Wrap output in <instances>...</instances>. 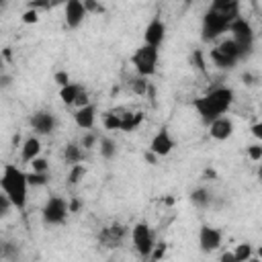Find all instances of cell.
Returning <instances> with one entry per match:
<instances>
[{"instance_id":"603a6c76","label":"cell","mask_w":262,"mask_h":262,"mask_svg":"<svg viewBox=\"0 0 262 262\" xmlns=\"http://www.w3.org/2000/svg\"><path fill=\"white\" fill-rule=\"evenodd\" d=\"M47 180H49V172H35V170L27 172L29 186H43V184H47Z\"/></svg>"},{"instance_id":"5bb4252c","label":"cell","mask_w":262,"mask_h":262,"mask_svg":"<svg viewBox=\"0 0 262 262\" xmlns=\"http://www.w3.org/2000/svg\"><path fill=\"white\" fill-rule=\"evenodd\" d=\"M164 39H166V25L156 16V18H151V23L143 31V43L160 49V45L164 43Z\"/></svg>"},{"instance_id":"f546056e","label":"cell","mask_w":262,"mask_h":262,"mask_svg":"<svg viewBox=\"0 0 262 262\" xmlns=\"http://www.w3.org/2000/svg\"><path fill=\"white\" fill-rule=\"evenodd\" d=\"M10 209H12V205H10V201H8V196L0 190V219H4V217H8V213H10Z\"/></svg>"},{"instance_id":"836d02e7","label":"cell","mask_w":262,"mask_h":262,"mask_svg":"<svg viewBox=\"0 0 262 262\" xmlns=\"http://www.w3.org/2000/svg\"><path fill=\"white\" fill-rule=\"evenodd\" d=\"M192 63H194V68H199L201 72H205V61H203V51H192Z\"/></svg>"},{"instance_id":"ab89813d","label":"cell","mask_w":262,"mask_h":262,"mask_svg":"<svg viewBox=\"0 0 262 262\" xmlns=\"http://www.w3.org/2000/svg\"><path fill=\"white\" fill-rule=\"evenodd\" d=\"M2 70H4V55L0 53V74H2Z\"/></svg>"},{"instance_id":"ba28073f","label":"cell","mask_w":262,"mask_h":262,"mask_svg":"<svg viewBox=\"0 0 262 262\" xmlns=\"http://www.w3.org/2000/svg\"><path fill=\"white\" fill-rule=\"evenodd\" d=\"M68 213H70V205L63 196H49L47 203L43 205L41 217L45 225H59L66 221Z\"/></svg>"},{"instance_id":"83f0119b","label":"cell","mask_w":262,"mask_h":262,"mask_svg":"<svg viewBox=\"0 0 262 262\" xmlns=\"http://www.w3.org/2000/svg\"><path fill=\"white\" fill-rule=\"evenodd\" d=\"M84 2V8H86V12L90 14H102L104 12V6L98 2V0H82Z\"/></svg>"},{"instance_id":"74e56055","label":"cell","mask_w":262,"mask_h":262,"mask_svg":"<svg viewBox=\"0 0 262 262\" xmlns=\"http://www.w3.org/2000/svg\"><path fill=\"white\" fill-rule=\"evenodd\" d=\"M252 133H254V137H256V139H262V125H260V123H256V125L252 127Z\"/></svg>"},{"instance_id":"f1b7e54d","label":"cell","mask_w":262,"mask_h":262,"mask_svg":"<svg viewBox=\"0 0 262 262\" xmlns=\"http://www.w3.org/2000/svg\"><path fill=\"white\" fill-rule=\"evenodd\" d=\"M29 164H31V168H33L35 172H49V164H47V160H43V158H39V156L33 158Z\"/></svg>"},{"instance_id":"5b68a950","label":"cell","mask_w":262,"mask_h":262,"mask_svg":"<svg viewBox=\"0 0 262 262\" xmlns=\"http://www.w3.org/2000/svg\"><path fill=\"white\" fill-rule=\"evenodd\" d=\"M158 47H151V45H141L135 49V53L131 55V63L137 72V76H143V78H149L156 74L158 70Z\"/></svg>"},{"instance_id":"9a60e30c","label":"cell","mask_w":262,"mask_h":262,"mask_svg":"<svg viewBox=\"0 0 262 262\" xmlns=\"http://www.w3.org/2000/svg\"><path fill=\"white\" fill-rule=\"evenodd\" d=\"M207 125H209V135L213 139H217V141H225V139H229L233 135V121L229 117H225V115L213 119Z\"/></svg>"},{"instance_id":"4fadbf2b","label":"cell","mask_w":262,"mask_h":262,"mask_svg":"<svg viewBox=\"0 0 262 262\" xmlns=\"http://www.w3.org/2000/svg\"><path fill=\"white\" fill-rule=\"evenodd\" d=\"M221 239H223V235H221V231L217 227H213V225H201V229H199V246H201V250L205 254L215 252L221 246Z\"/></svg>"},{"instance_id":"e0dca14e","label":"cell","mask_w":262,"mask_h":262,"mask_svg":"<svg viewBox=\"0 0 262 262\" xmlns=\"http://www.w3.org/2000/svg\"><path fill=\"white\" fill-rule=\"evenodd\" d=\"M41 154V141L37 135H29L25 141H23V147H20V160L25 164H29L33 158H37Z\"/></svg>"},{"instance_id":"60d3db41","label":"cell","mask_w":262,"mask_h":262,"mask_svg":"<svg viewBox=\"0 0 262 262\" xmlns=\"http://www.w3.org/2000/svg\"><path fill=\"white\" fill-rule=\"evenodd\" d=\"M6 6V0H0V8H4Z\"/></svg>"},{"instance_id":"8fae6325","label":"cell","mask_w":262,"mask_h":262,"mask_svg":"<svg viewBox=\"0 0 262 262\" xmlns=\"http://www.w3.org/2000/svg\"><path fill=\"white\" fill-rule=\"evenodd\" d=\"M129 229L125 225H119V223H113L108 227H102L100 233H98V242L104 246V248H119L123 244V239L127 237Z\"/></svg>"},{"instance_id":"30bf717a","label":"cell","mask_w":262,"mask_h":262,"mask_svg":"<svg viewBox=\"0 0 262 262\" xmlns=\"http://www.w3.org/2000/svg\"><path fill=\"white\" fill-rule=\"evenodd\" d=\"M174 145H176L174 137L170 135L168 129L162 127V129L151 137V141H149V154H151V156H158V158H164V156H168V154L174 149Z\"/></svg>"},{"instance_id":"7a4b0ae2","label":"cell","mask_w":262,"mask_h":262,"mask_svg":"<svg viewBox=\"0 0 262 262\" xmlns=\"http://www.w3.org/2000/svg\"><path fill=\"white\" fill-rule=\"evenodd\" d=\"M0 190L8 196L10 205L16 211H25L27 207V172H23L16 164H4L2 174H0Z\"/></svg>"},{"instance_id":"d4e9b609","label":"cell","mask_w":262,"mask_h":262,"mask_svg":"<svg viewBox=\"0 0 262 262\" xmlns=\"http://www.w3.org/2000/svg\"><path fill=\"white\" fill-rule=\"evenodd\" d=\"M233 260L235 262H246V260H252V246L250 244H239L233 252Z\"/></svg>"},{"instance_id":"b9f144b4","label":"cell","mask_w":262,"mask_h":262,"mask_svg":"<svg viewBox=\"0 0 262 262\" xmlns=\"http://www.w3.org/2000/svg\"><path fill=\"white\" fill-rule=\"evenodd\" d=\"M0 256H2V246H0Z\"/></svg>"},{"instance_id":"7402d4cb","label":"cell","mask_w":262,"mask_h":262,"mask_svg":"<svg viewBox=\"0 0 262 262\" xmlns=\"http://www.w3.org/2000/svg\"><path fill=\"white\" fill-rule=\"evenodd\" d=\"M98 151H100V156L104 160H113L117 156V143L113 139H108V137H102L98 141Z\"/></svg>"},{"instance_id":"6da1fadb","label":"cell","mask_w":262,"mask_h":262,"mask_svg":"<svg viewBox=\"0 0 262 262\" xmlns=\"http://www.w3.org/2000/svg\"><path fill=\"white\" fill-rule=\"evenodd\" d=\"M239 16V0H213L203 16L201 37L203 41H215L227 33L229 25Z\"/></svg>"},{"instance_id":"7c38bea8","label":"cell","mask_w":262,"mask_h":262,"mask_svg":"<svg viewBox=\"0 0 262 262\" xmlns=\"http://www.w3.org/2000/svg\"><path fill=\"white\" fill-rule=\"evenodd\" d=\"M31 127L39 135H51L57 127V119L51 111H37L31 117Z\"/></svg>"},{"instance_id":"4dcf8cb0","label":"cell","mask_w":262,"mask_h":262,"mask_svg":"<svg viewBox=\"0 0 262 262\" xmlns=\"http://www.w3.org/2000/svg\"><path fill=\"white\" fill-rule=\"evenodd\" d=\"M248 156H250L252 162H260L262 160V145L260 143H252L248 147Z\"/></svg>"},{"instance_id":"ac0fdd59","label":"cell","mask_w":262,"mask_h":262,"mask_svg":"<svg viewBox=\"0 0 262 262\" xmlns=\"http://www.w3.org/2000/svg\"><path fill=\"white\" fill-rule=\"evenodd\" d=\"M82 90H84V88H82V84L68 82L66 86H61V88H59V98H61V102H63V104H74V102H76V98H78V94H80Z\"/></svg>"},{"instance_id":"d6a6232c","label":"cell","mask_w":262,"mask_h":262,"mask_svg":"<svg viewBox=\"0 0 262 262\" xmlns=\"http://www.w3.org/2000/svg\"><path fill=\"white\" fill-rule=\"evenodd\" d=\"M53 80H55V84L61 88V86H66V84L70 82V74H68V72H63V70H59V72H55Z\"/></svg>"},{"instance_id":"484cf974","label":"cell","mask_w":262,"mask_h":262,"mask_svg":"<svg viewBox=\"0 0 262 262\" xmlns=\"http://www.w3.org/2000/svg\"><path fill=\"white\" fill-rule=\"evenodd\" d=\"M147 88H149V84H147V78L139 76V78L131 80V90H133V92H137V94H145V92H147Z\"/></svg>"},{"instance_id":"52a82bcc","label":"cell","mask_w":262,"mask_h":262,"mask_svg":"<svg viewBox=\"0 0 262 262\" xmlns=\"http://www.w3.org/2000/svg\"><path fill=\"white\" fill-rule=\"evenodd\" d=\"M131 242H133V248L137 250V254L147 260L151 256V252H154V246H156L154 229L147 223H143V221L135 223L131 227Z\"/></svg>"},{"instance_id":"44dd1931","label":"cell","mask_w":262,"mask_h":262,"mask_svg":"<svg viewBox=\"0 0 262 262\" xmlns=\"http://www.w3.org/2000/svg\"><path fill=\"white\" fill-rule=\"evenodd\" d=\"M141 119H143L141 113H125V115H121V129H119V131L129 133V131H133V129H137L139 123H141Z\"/></svg>"},{"instance_id":"8d00e7d4","label":"cell","mask_w":262,"mask_h":262,"mask_svg":"<svg viewBox=\"0 0 262 262\" xmlns=\"http://www.w3.org/2000/svg\"><path fill=\"white\" fill-rule=\"evenodd\" d=\"M10 84H12V78L6 76V74H0V90H2V88H8Z\"/></svg>"},{"instance_id":"f35d334b","label":"cell","mask_w":262,"mask_h":262,"mask_svg":"<svg viewBox=\"0 0 262 262\" xmlns=\"http://www.w3.org/2000/svg\"><path fill=\"white\" fill-rule=\"evenodd\" d=\"M221 262H235V260H233V252H225V254L221 256Z\"/></svg>"},{"instance_id":"2e32d148","label":"cell","mask_w":262,"mask_h":262,"mask_svg":"<svg viewBox=\"0 0 262 262\" xmlns=\"http://www.w3.org/2000/svg\"><path fill=\"white\" fill-rule=\"evenodd\" d=\"M94 121H96V106L92 102L84 104V106H78V111L74 113V123L80 127V129H92L94 127Z\"/></svg>"},{"instance_id":"1f68e13d","label":"cell","mask_w":262,"mask_h":262,"mask_svg":"<svg viewBox=\"0 0 262 262\" xmlns=\"http://www.w3.org/2000/svg\"><path fill=\"white\" fill-rule=\"evenodd\" d=\"M96 141H98V137H96L94 133H86V135L82 137V141H80V145H82L84 149H92Z\"/></svg>"},{"instance_id":"9c48e42d","label":"cell","mask_w":262,"mask_h":262,"mask_svg":"<svg viewBox=\"0 0 262 262\" xmlns=\"http://www.w3.org/2000/svg\"><path fill=\"white\" fill-rule=\"evenodd\" d=\"M86 16H88V12H86L82 0H66V4H63V20H66L68 29H78L86 20Z\"/></svg>"},{"instance_id":"277c9868","label":"cell","mask_w":262,"mask_h":262,"mask_svg":"<svg viewBox=\"0 0 262 262\" xmlns=\"http://www.w3.org/2000/svg\"><path fill=\"white\" fill-rule=\"evenodd\" d=\"M239 59H244V55L233 39H225L211 49V61L219 70H231V68H235V63Z\"/></svg>"},{"instance_id":"ffe728a7","label":"cell","mask_w":262,"mask_h":262,"mask_svg":"<svg viewBox=\"0 0 262 262\" xmlns=\"http://www.w3.org/2000/svg\"><path fill=\"white\" fill-rule=\"evenodd\" d=\"M190 203L196 207V209H207L209 205H211V192L207 190V188H194L192 192H190Z\"/></svg>"},{"instance_id":"4316f807","label":"cell","mask_w":262,"mask_h":262,"mask_svg":"<svg viewBox=\"0 0 262 262\" xmlns=\"http://www.w3.org/2000/svg\"><path fill=\"white\" fill-rule=\"evenodd\" d=\"M82 176H84V166L82 164H72V170H70V176H68L70 184H78L82 180Z\"/></svg>"},{"instance_id":"cb8c5ba5","label":"cell","mask_w":262,"mask_h":262,"mask_svg":"<svg viewBox=\"0 0 262 262\" xmlns=\"http://www.w3.org/2000/svg\"><path fill=\"white\" fill-rule=\"evenodd\" d=\"M102 125L106 131H119L121 129V115L119 113H106L102 119Z\"/></svg>"},{"instance_id":"8992f818","label":"cell","mask_w":262,"mask_h":262,"mask_svg":"<svg viewBox=\"0 0 262 262\" xmlns=\"http://www.w3.org/2000/svg\"><path fill=\"white\" fill-rule=\"evenodd\" d=\"M227 31L231 33V39H233V41H235V45L239 47L242 55H244V57H246V55H250V53H252V49H254V39H256L252 25H250L246 18L237 16V18L229 25V29H227Z\"/></svg>"},{"instance_id":"d590c367","label":"cell","mask_w":262,"mask_h":262,"mask_svg":"<svg viewBox=\"0 0 262 262\" xmlns=\"http://www.w3.org/2000/svg\"><path fill=\"white\" fill-rule=\"evenodd\" d=\"M88 102H90L88 92H86V90H82V92L78 94V98H76V102H74V104H76V106H84V104H88Z\"/></svg>"},{"instance_id":"3957f363","label":"cell","mask_w":262,"mask_h":262,"mask_svg":"<svg viewBox=\"0 0 262 262\" xmlns=\"http://www.w3.org/2000/svg\"><path fill=\"white\" fill-rule=\"evenodd\" d=\"M231 102H233V90L227 88V86H219V88L209 90L201 98H196L194 108H196V113L201 115V119L205 123H211L213 119L225 115L229 111Z\"/></svg>"},{"instance_id":"e575fe53","label":"cell","mask_w":262,"mask_h":262,"mask_svg":"<svg viewBox=\"0 0 262 262\" xmlns=\"http://www.w3.org/2000/svg\"><path fill=\"white\" fill-rule=\"evenodd\" d=\"M37 10L33 8V10H27L25 14H23V23H37Z\"/></svg>"},{"instance_id":"d6986e66","label":"cell","mask_w":262,"mask_h":262,"mask_svg":"<svg viewBox=\"0 0 262 262\" xmlns=\"http://www.w3.org/2000/svg\"><path fill=\"white\" fill-rule=\"evenodd\" d=\"M63 160L68 164H82V160H84V147L80 143H68L63 147Z\"/></svg>"}]
</instances>
